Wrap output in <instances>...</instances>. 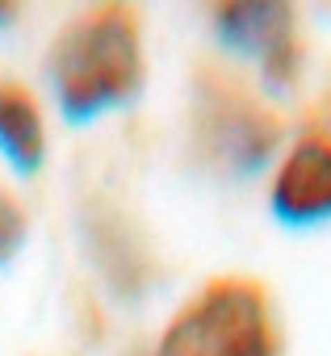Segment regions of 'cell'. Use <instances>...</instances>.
<instances>
[{
    "label": "cell",
    "instance_id": "obj_2",
    "mask_svg": "<svg viewBox=\"0 0 331 356\" xmlns=\"http://www.w3.org/2000/svg\"><path fill=\"white\" fill-rule=\"evenodd\" d=\"M155 356H281L273 306L260 281H210L163 331Z\"/></svg>",
    "mask_w": 331,
    "mask_h": 356
},
{
    "label": "cell",
    "instance_id": "obj_1",
    "mask_svg": "<svg viewBox=\"0 0 331 356\" xmlns=\"http://www.w3.org/2000/svg\"><path fill=\"white\" fill-rule=\"evenodd\" d=\"M51 80L67 122H92L143 88V38L130 9H97L55 38Z\"/></svg>",
    "mask_w": 331,
    "mask_h": 356
},
{
    "label": "cell",
    "instance_id": "obj_6",
    "mask_svg": "<svg viewBox=\"0 0 331 356\" xmlns=\"http://www.w3.org/2000/svg\"><path fill=\"white\" fill-rule=\"evenodd\" d=\"M0 155L22 176L38 172L47 155V130H42L38 101L22 84H0Z\"/></svg>",
    "mask_w": 331,
    "mask_h": 356
},
{
    "label": "cell",
    "instance_id": "obj_5",
    "mask_svg": "<svg viewBox=\"0 0 331 356\" xmlns=\"http://www.w3.org/2000/svg\"><path fill=\"white\" fill-rule=\"evenodd\" d=\"M268 210L285 227L331 222V130L314 126L289 143L268 189Z\"/></svg>",
    "mask_w": 331,
    "mask_h": 356
},
{
    "label": "cell",
    "instance_id": "obj_7",
    "mask_svg": "<svg viewBox=\"0 0 331 356\" xmlns=\"http://www.w3.org/2000/svg\"><path fill=\"white\" fill-rule=\"evenodd\" d=\"M22 248H26V210L9 193H0V264H9Z\"/></svg>",
    "mask_w": 331,
    "mask_h": 356
},
{
    "label": "cell",
    "instance_id": "obj_3",
    "mask_svg": "<svg viewBox=\"0 0 331 356\" xmlns=\"http://www.w3.org/2000/svg\"><path fill=\"white\" fill-rule=\"evenodd\" d=\"M281 143V122L231 80H206L197 88V147L227 176L260 172Z\"/></svg>",
    "mask_w": 331,
    "mask_h": 356
},
{
    "label": "cell",
    "instance_id": "obj_4",
    "mask_svg": "<svg viewBox=\"0 0 331 356\" xmlns=\"http://www.w3.org/2000/svg\"><path fill=\"white\" fill-rule=\"evenodd\" d=\"M214 38L223 51L243 55L260 67V80L273 92L293 88L302 51H298V13L289 5H268V0H239V5L214 9Z\"/></svg>",
    "mask_w": 331,
    "mask_h": 356
}]
</instances>
